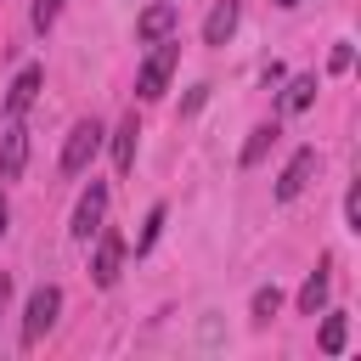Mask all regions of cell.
Listing matches in <instances>:
<instances>
[{
    "mask_svg": "<svg viewBox=\"0 0 361 361\" xmlns=\"http://www.w3.org/2000/svg\"><path fill=\"white\" fill-rule=\"evenodd\" d=\"M175 62H180V39L169 34V39H158V45L147 51V62H141V73H135V96H141V102H158V96L169 90Z\"/></svg>",
    "mask_w": 361,
    "mask_h": 361,
    "instance_id": "obj_1",
    "label": "cell"
},
{
    "mask_svg": "<svg viewBox=\"0 0 361 361\" xmlns=\"http://www.w3.org/2000/svg\"><path fill=\"white\" fill-rule=\"evenodd\" d=\"M56 316H62V288H56V282H39V288L28 293V310H23V350H34V344L56 327Z\"/></svg>",
    "mask_w": 361,
    "mask_h": 361,
    "instance_id": "obj_2",
    "label": "cell"
},
{
    "mask_svg": "<svg viewBox=\"0 0 361 361\" xmlns=\"http://www.w3.org/2000/svg\"><path fill=\"white\" fill-rule=\"evenodd\" d=\"M96 152H102V124L96 118H79L68 130V141H62V175H85Z\"/></svg>",
    "mask_w": 361,
    "mask_h": 361,
    "instance_id": "obj_3",
    "label": "cell"
},
{
    "mask_svg": "<svg viewBox=\"0 0 361 361\" xmlns=\"http://www.w3.org/2000/svg\"><path fill=\"white\" fill-rule=\"evenodd\" d=\"M102 226H107V180H90V186L79 192V203H73V226H68V231H73L79 243H90Z\"/></svg>",
    "mask_w": 361,
    "mask_h": 361,
    "instance_id": "obj_4",
    "label": "cell"
},
{
    "mask_svg": "<svg viewBox=\"0 0 361 361\" xmlns=\"http://www.w3.org/2000/svg\"><path fill=\"white\" fill-rule=\"evenodd\" d=\"M118 271H124V237H118L113 226H102V231H96V254H90V282H96V288H113Z\"/></svg>",
    "mask_w": 361,
    "mask_h": 361,
    "instance_id": "obj_5",
    "label": "cell"
},
{
    "mask_svg": "<svg viewBox=\"0 0 361 361\" xmlns=\"http://www.w3.org/2000/svg\"><path fill=\"white\" fill-rule=\"evenodd\" d=\"M316 169H322V152L316 147H299L293 158H288V169H282V180H276V203H293L310 180H316Z\"/></svg>",
    "mask_w": 361,
    "mask_h": 361,
    "instance_id": "obj_6",
    "label": "cell"
},
{
    "mask_svg": "<svg viewBox=\"0 0 361 361\" xmlns=\"http://www.w3.org/2000/svg\"><path fill=\"white\" fill-rule=\"evenodd\" d=\"M28 169V124L23 118H6V135H0V180H23Z\"/></svg>",
    "mask_w": 361,
    "mask_h": 361,
    "instance_id": "obj_7",
    "label": "cell"
},
{
    "mask_svg": "<svg viewBox=\"0 0 361 361\" xmlns=\"http://www.w3.org/2000/svg\"><path fill=\"white\" fill-rule=\"evenodd\" d=\"M39 85H45V68H34V62H28V68L11 79V90H6L0 113H6V118H23V113L34 107V96H39Z\"/></svg>",
    "mask_w": 361,
    "mask_h": 361,
    "instance_id": "obj_8",
    "label": "cell"
},
{
    "mask_svg": "<svg viewBox=\"0 0 361 361\" xmlns=\"http://www.w3.org/2000/svg\"><path fill=\"white\" fill-rule=\"evenodd\" d=\"M175 0H152L141 17H135V34H141V45H158V39H169L175 34Z\"/></svg>",
    "mask_w": 361,
    "mask_h": 361,
    "instance_id": "obj_9",
    "label": "cell"
},
{
    "mask_svg": "<svg viewBox=\"0 0 361 361\" xmlns=\"http://www.w3.org/2000/svg\"><path fill=\"white\" fill-rule=\"evenodd\" d=\"M327 288H333V259H322V265L305 276V288H299V316H322V310H327Z\"/></svg>",
    "mask_w": 361,
    "mask_h": 361,
    "instance_id": "obj_10",
    "label": "cell"
},
{
    "mask_svg": "<svg viewBox=\"0 0 361 361\" xmlns=\"http://www.w3.org/2000/svg\"><path fill=\"white\" fill-rule=\"evenodd\" d=\"M237 17H243L237 0H214V11L203 17V45H226V39L237 34Z\"/></svg>",
    "mask_w": 361,
    "mask_h": 361,
    "instance_id": "obj_11",
    "label": "cell"
},
{
    "mask_svg": "<svg viewBox=\"0 0 361 361\" xmlns=\"http://www.w3.org/2000/svg\"><path fill=\"white\" fill-rule=\"evenodd\" d=\"M316 102V73H299V79H288V90L276 96V113L288 118V113H305Z\"/></svg>",
    "mask_w": 361,
    "mask_h": 361,
    "instance_id": "obj_12",
    "label": "cell"
},
{
    "mask_svg": "<svg viewBox=\"0 0 361 361\" xmlns=\"http://www.w3.org/2000/svg\"><path fill=\"white\" fill-rule=\"evenodd\" d=\"M135 135H141V124H135V113L118 124V135H113V164H118V175H130L135 169Z\"/></svg>",
    "mask_w": 361,
    "mask_h": 361,
    "instance_id": "obj_13",
    "label": "cell"
},
{
    "mask_svg": "<svg viewBox=\"0 0 361 361\" xmlns=\"http://www.w3.org/2000/svg\"><path fill=\"white\" fill-rule=\"evenodd\" d=\"M276 135H282L276 124H259V130L248 135V147H243V158H237V164H243V169H254V164H259V158H265V152L276 147Z\"/></svg>",
    "mask_w": 361,
    "mask_h": 361,
    "instance_id": "obj_14",
    "label": "cell"
},
{
    "mask_svg": "<svg viewBox=\"0 0 361 361\" xmlns=\"http://www.w3.org/2000/svg\"><path fill=\"white\" fill-rule=\"evenodd\" d=\"M276 305H282V288H276V282H265V288H254V305H248V310H254V322H271V316H276Z\"/></svg>",
    "mask_w": 361,
    "mask_h": 361,
    "instance_id": "obj_15",
    "label": "cell"
},
{
    "mask_svg": "<svg viewBox=\"0 0 361 361\" xmlns=\"http://www.w3.org/2000/svg\"><path fill=\"white\" fill-rule=\"evenodd\" d=\"M322 316H327V322H322V350L338 355V350H344V316H338V310H322Z\"/></svg>",
    "mask_w": 361,
    "mask_h": 361,
    "instance_id": "obj_16",
    "label": "cell"
},
{
    "mask_svg": "<svg viewBox=\"0 0 361 361\" xmlns=\"http://www.w3.org/2000/svg\"><path fill=\"white\" fill-rule=\"evenodd\" d=\"M158 231H164V203H158V209L147 214V226H141V237H135V254H147V248L158 243Z\"/></svg>",
    "mask_w": 361,
    "mask_h": 361,
    "instance_id": "obj_17",
    "label": "cell"
},
{
    "mask_svg": "<svg viewBox=\"0 0 361 361\" xmlns=\"http://www.w3.org/2000/svg\"><path fill=\"white\" fill-rule=\"evenodd\" d=\"M62 6H68V0H34V11H28V23H34L39 34H45V28L56 23V11H62Z\"/></svg>",
    "mask_w": 361,
    "mask_h": 361,
    "instance_id": "obj_18",
    "label": "cell"
},
{
    "mask_svg": "<svg viewBox=\"0 0 361 361\" xmlns=\"http://www.w3.org/2000/svg\"><path fill=\"white\" fill-rule=\"evenodd\" d=\"M344 220H350V231H361V180L344 192Z\"/></svg>",
    "mask_w": 361,
    "mask_h": 361,
    "instance_id": "obj_19",
    "label": "cell"
},
{
    "mask_svg": "<svg viewBox=\"0 0 361 361\" xmlns=\"http://www.w3.org/2000/svg\"><path fill=\"white\" fill-rule=\"evenodd\" d=\"M327 68H333V73H344V68H350V45H344V39L333 45V56H327Z\"/></svg>",
    "mask_w": 361,
    "mask_h": 361,
    "instance_id": "obj_20",
    "label": "cell"
},
{
    "mask_svg": "<svg viewBox=\"0 0 361 361\" xmlns=\"http://www.w3.org/2000/svg\"><path fill=\"white\" fill-rule=\"evenodd\" d=\"M6 299H11V276L0 271V310H6Z\"/></svg>",
    "mask_w": 361,
    "mask_h": 361,
    "instance_id": "obj_21",
    "label": "cell"
},
{
    "mask_svg": "<svg viewBox=\"0 0 361 361\" xmlns=\"http://www.w3.org/2000/svg\"><path fill=\"white\" fill-rule=\"evenodd\" d=\"M0 231H6V180H0Z\"/></svg>",
    "mask_w": 361,
    "mask_h": 361,
    "instance_id": "obj_22",
    "label": "cell"
},
{
    "mask_svg": "<svg viewBox=\"0 0 361 361\" xmlns=\"http://www.w3.org/2000/svg\"><path fill=\"white\" fill-rule=\"evenodd\" d=\"M276 6H282V11H293V6H305V0H276Z\"/></svg>",
    "mask_w": 361,
    "mask_h": 361,
    "instance_id": "obj_23",
    "label": "cell"
}]
</instances>
